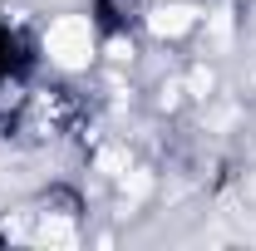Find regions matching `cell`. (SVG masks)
<instances>
[{
  "mask_svg": "<svg viewBox=\"0 0 256 251\" xmlns=\"http://www.w3.org/2000/svg\"><path fill=\"white\" fill-rule=\"evenodd\" d=\"M94 50H98V34H94V20L89 15H54L50 30H44V60L64 69V74H79L94 64Z\"/></svg>",
  "mask_w": 256,
  "mask_h": 251,
  "instance_id": "cell-1",
  "label": "cell"
},
{
  "mask_svg": "<svg viewBox=\"0 0 256 251\" xmlns=\"http://www.w3.org/2000/svg\"><path fill=\"white\" fill-rule=\"evenodd\" d=\"M192 25H197V10L192 5H158L148 15V30L158 34V40H182Z\"/></svg>",
  "mask_w": 256,
  "mask_h": 251,
  "instance_id": "cell-2",
  "label": "cell"
}]
</instances>
